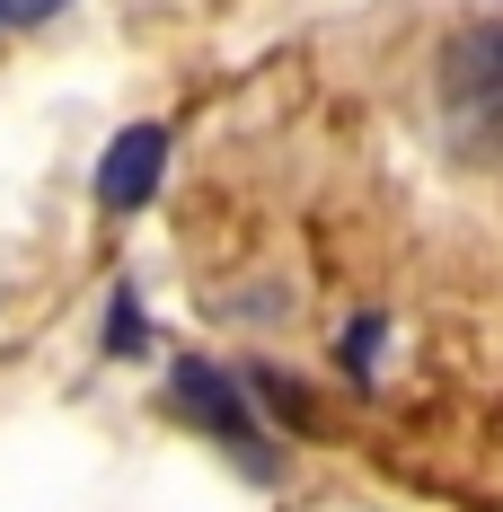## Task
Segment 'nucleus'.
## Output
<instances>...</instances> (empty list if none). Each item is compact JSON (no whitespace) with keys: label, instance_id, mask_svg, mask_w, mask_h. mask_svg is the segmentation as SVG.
I'll list each match as a JSON object with an SVG mask.
<instances>
[{"label":"nucleus","instance_id":"7ed1b4c3","mask_svg":"<svg viewBox=\"0 0 503 512\" xmlns=\"http://www.w3.org/2000/svg\"><path fill=\"white\" fill-rule=\"evenodd\" d=\"M159 177H168V124H124L98 159V212L106 221H133L159 195Z\"/></svg>","mask_w":503,"mask_h":512},{"label":"nucleus","instance_id":"423d86ee","mask_svg":"<svg viewBox=\"0 0 503 512\" xmlns=\"http://www.w3.org/2000/svg\"><path fill=\"white\" fill-rule=\"evenodd\" d=\"M380 345H389V318H380V309L345 318V327H336V362H345V380L371 389V380H380Z\"/></svg>","mask_w":503,"mask_h":512},{"label":"nucleus","instance_id":"39448f33","mask_svg":"<svg viewBox=\"0 0 503 512\" xmlns=\"http://www.w3.org/2000/svg\"><path fill=\"white\" fill-rule=\"evenodd\" d=\"M98 345H106L115 362L151 354V318H142V283H115V292H106V327H98Z\"/></svg>","mask_w":503,"mask_h":512},{"label":"nucleus","instance_id":"f03ea898","mask_svg":"<svg viewBox=\"0 0 503 512\" xmlns=\"http://www.w3.org/2000/svg\"><path fill=\"white\" fill-rule=\"evenodd\" d=\"M168 407L186 415L195 433H212V442L230 451V468H239L248 486H274V477H283V451L265 442V415H256L248 380H239L230 362H203V354H186L177 371H168Z\"/></svg>","mask_w":503,"mask_h":512},{"label":"nucleus","instance_id":"f257e3e1","mask_svg":"<svg viewBox=\"0 0 503 512\" xmlns=\"http://www.w3.org/2000/svg\"><path fill=\"white\" fill-rule=\"evenodd\" d=\"M433 106H442V133H451L459 159H477V151L503 142V18H468V27L442 36Z\"/></svg>","mask_w":503,"mask_h":512},{"label":"nucleus","instance_id":"20e7f679","mask_svg":"<svg viewBox=\"0 0 503 512\" xmlns=\"http://www.w3.org/2000/svg\"><path fill=\"white\" fill-rule=\"evenodd\" d=\"M239 380H248L256 415H274V424H283L292 442H318V398H309V389L292 380V371H274V362H248Z\"/></svg>","mask_w":503,"mask_h":512},{"label":"nucleus","instance_id":"0eeeda50","mask_svg":"<svg viewBox=\"0 0 503 512\" xmlns=\"http://www.w3.org/2000/svg\"><path fill=\"white\" fill-rule=\"evenodd\" d=\"M62 9H71V0H0V27H45Z\"/></svg>","mask_w":503,"mask_h":512}]
</instances>
